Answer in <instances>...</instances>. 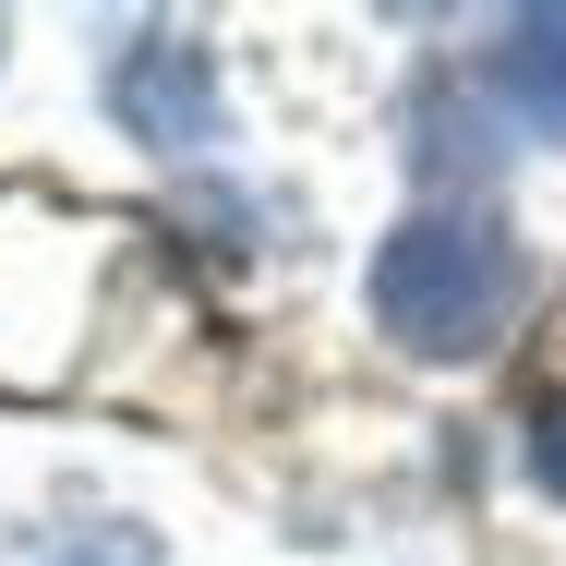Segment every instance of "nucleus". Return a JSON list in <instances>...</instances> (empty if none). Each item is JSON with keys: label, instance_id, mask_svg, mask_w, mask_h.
<instances>
[{"label": "nucleus", "instance_id": "f257e3e1", "mask_svg": "<svg viewBox=\"0 0 566 566\" xmlns=\"http://www.w3.org/2000/svg\"><path fill=\"white\" fill-rule=\"evenodd\" d=\"M518 241L470 206H422L410 229H386L374 253V326L410 349V361H482V349L518 326Z\"/></svg>", "mask_w": 566, "mask_h": 566}, {"label": "nucleus", "instance_id": "7ed1b4c3", "mask_svg": "<svg viewBox=\"0 0 566 566\" xmlns=\"http://www.w3.org/2000/svg\"><path fill=\"white\" fill-rule=\"evenodd\" d=\"M494 97L531 120V133H566V12H506V36H494Z\"/></svg>", "mask_w": 566, "mask_h": 566}, {"label": "nucleus", "instance_id": "20e7f679", "mask_svg": "<svg viewBox=\"0 0 566 566\" xmlns=\"http://www.w3.org/2000/svg\"><path fill=\"white\" fill-rule=\"evenodd\" d=\"M24 566H157V543L133 518H61V531L24 543Z\"/></svg>", "mask_w": 566, "mask_h": 566}, {"label": "nucleus", "instance_id": "f03ea898", "mask_svg": "<svg viewBox=\"0 0 566 566\" xmlns=\"http://www.w3.org/2000/svg\"><path fill=\"white\" fill-rule=\"evenodd\" d=\"M109 109L145 133V145H218V73H206V49L193 36H169V24H133V49L109 61Z\"/></svg>", "mask_w": 566, "mask_h": 566}, {"label": "nucleus", "instance_id": "423d86ee", "mask_svg": "<svg viewBox=\"0 0 566 566\" xmlns=\"http://www.w3.org/2000/svg\"><path fill=\"white\" fill-rule=\"evenodd\" d=\"M531 482H543V494H566V386L531 410Z\"/></svg>", "mask_w": 566, "mask_h": 566}, {"label": "nucleus", "instance_id": "39448f33", "mask_svg": "<svg viewBox=\"0 0 566 566\" xmlns=\"http://www.w3.org/2000/svg\"><path fill=\"white\" fill-rule=\"evenodd\" d=\"M422 145H410V157H422V169H434V181H458V169H494V145H482V133H470V145H458V85H422Z\"/></svg>", "mask_w": 566, "mask_h": 566}]
</instances>
